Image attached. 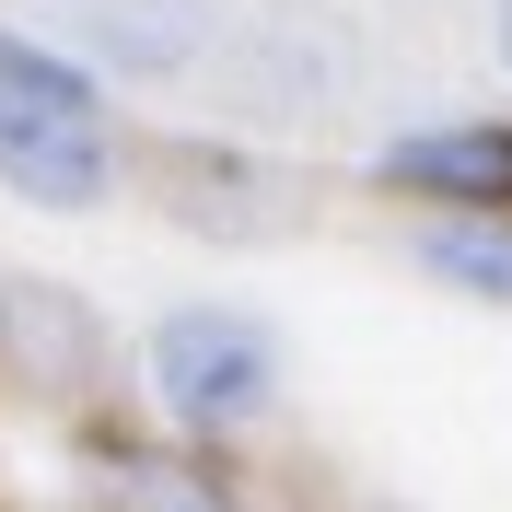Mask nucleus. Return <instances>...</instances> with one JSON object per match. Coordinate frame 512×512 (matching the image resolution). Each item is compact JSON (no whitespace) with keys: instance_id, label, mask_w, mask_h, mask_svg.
Masks as SVG:
<instances>
[{"instance_id":"obj_1","label":"nucleus","mask_w":512,"mask_h":512,"mask_svg":"<svg viewBox=\"0 0 512 512\" xmlns=\"http://www.w3.org/2000/svg\"><path fill=\"white\" fill-rule=\"evenodd\" d=\"M0 187L35 198V210H94L117 187L94 82L59 47H24V35H0Z\"/></svg>"},{"instance_id":"obj_2","label":"nucleus","mask_w":512,"mask_h":512,"mask_svg":"<svg viewBox=\"0 0 512 512\" xmlns=\"http://www.w3.org/2000/svg\"><path fill=\"white\" fill-rule=\"evenodd\" d=\"M152 384L187 431H245L280 396V338L245 303H187V315L152 326Z\"/></svg>"},{"instance_id":"obj_3","label":"nucleus","mask_w":512,"mask_h":512,"mask_svg":"<svg viewBox=\"0 0 512 512\" xmlns=\"http://www.w3.org/2000/svg\"><path fill=\"white\" fill-rule=\"evenodd\" d=\"M350 82V35H338V12H268V24L233 47V105L245 117H268V128H291V117H326V94Z\"/></svg>"},{"instance_id":"obj_4","label":"nucleus","mask_w":512,"mask_h":512,"mask_svg":"<svg viewBox=\"0 0 512 512\" xmlns=\"http://www.w3.org/2000/svg\"><path fill=\"white\" fill-rule=\"evenodd\" d=\"M373 175H384V187L443 198V210H489V222H512V128H501V117L408 128V140H384V152H373Z\"/></svg>"},{"instance_id":"obj_5","label":"nucleus","mask_w":512,"mask_h":512,"mask_svg":"<svg viewBox=\"0 0 512 512\" xmlns=\"http://www.w3.org/2000/svg\"><path fill=\"white\" fill-rule=\"evenodd\" d=\"M222 35V0H82V47L128 82H175Z\"/></svg>"},{"instance_id":"obj_6","label":"nucleus","mask_w":512,"mask_h":512,"mask_svg":"<svg viewBox=\"0 0 512 512\" xmlns=\"http://www.w3.org/2000/svg\"><path fill=\"white\" fill-rule=\"evenodd\" d=\"M0 350L24 361V373L94 384L105 338H94V315H82V291H59V280H0Z\"/></svg>"},{"instance_id":"obj_7","label":"nucleus","mask_w":512,"mask_h":512,"mask_svg":"<svg viewBox=\"0 0 512 512\" xmlns=\"http://www.w3.org/2000/svg\"><path fill=\"white\" fill-rule=\"evenodd\" d=\"M419 268L443 291H466V303H512V222H489V210H454V222L419 233Z\"/></svg>"},{"instance_id":"obj_8","label":"nucleus","mask_w":512,"mask_h":512,"mask_svg":"<svg viewBox=\"0 0 512 512\" xmlns=\"http://www.w3.org/2000/svg\"><path fill=\"white\" fill-rule=\"evenodd\" d=\"M501 70H512V0H501Z\"/></svg>"}]
</instances>
